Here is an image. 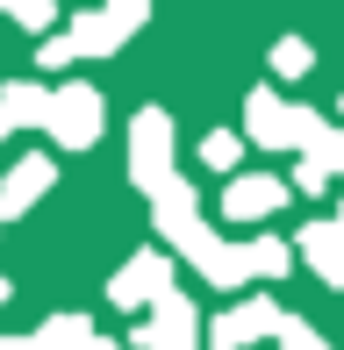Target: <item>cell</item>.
<instances>
[{
    "label": "cell",
    "mask_w": 344,
    "mask_h": 350,
    "mask_svg": "<svg viewBox=\"0 0 344 350\" xmlns=\"http://www.w3.org/2000/svg\"><path fill=\"white\" fill-rule=\"evenodd\" d=\"M172 250H180V258L194 265V272L208 279V286H230V293H237V286H251V265H244V243H223V236H215V229H208L201 215L186 221L180 236H172Z\"/></svg>",
    "instance_id": "cell-1"
},
{
    "label": "cell",
    "mask_w": 344,
    "mask_h": 350,
    "mask_svg": "<svg viewBox=\"0 0 344 350\" xmlns=\"http://www.w3.org/2000/svg\"><path fill=\"white\" fill-rule=\"evenodd\" d=\"M130 179L144 193H158L172 179V115L165 107H136V122H130Z\"/></svg>",
    "instance_id": "cell-2"
},
{
    "label": "cell",
    "mask_w": 344,
    "mask_h": 350,
    "mask_svg": "<svg viewBox=\"0 0 344 350\" xmlns=\"http://www.w3.org/2000/svg\"><path fill=\"white\" fill-rule=\"evenodd\" d=\"M165 293H172V250H136V258L108 279V300L130 308V314H151V300H165Z\"/></svg>",
    "instance_id": "cell-3"
},
{
    "label": "cell",
    "mask_w": 344,
    "mask_h": 350,
    "mask_svg": "<svg viewBox=\"0 0 344 350\" xmlns=\"http://www.w3.org/2000/svg\"><path fill=\"white\" fill-rule=\"evenodd\" d=\"M280 322H287V308L251 293V300H237V308H223L208 322V350H251L258 336H280Z\"/></svg>",
    "instance_id": "cell-4"
},
{
    "label": "cell",
    "mask_w": 344,
    "mask_h": 350,
    "mask_svg": "<svg viewBox=\"0 0 344 350\" xmlns=\"http://www.w3.org/2000/svg\"><path fill=\"white\" fill-rule=\"evenodd\" d=\"M65 150H86L93 136H101V93L86 86V79H72V86H58L51 93V122H43Z\"/></svg>",
    "instance_id": "cell-5"
},
{
    "label": "cell",
    "mask_w": 344,
    "mask_h": 350,
    "mask_svg": "<svg viewBox=\"0 0 344 350\" xmlns=\"http://www.w3.org/2000/svg\"><path fill=\"white\" fill-rule=\"evenodd\" d=\"M136 350H201V308L186 293L151 300V322L136 329Z\"/></svg>",
    "instance_id": "cell-6"
},
{
    "label": "cell",
    "mask_w": 344,
    "mask_h": 350,
    "mask_svg": "<svg viewBox=\"0 0 344 350\" xmlns=\"http://www.w3.org/2000/svg\"><path fill=\"white\" fill-rule=\"evenodd\" d=\"M287 208V179H265V172H230L223 186V215L230 221H265Z\"/></svg>",
    "instance_id": "cell-7"
},
{
    "label": "cell",
    "mask_w": 344,
    "mask_h": 350,
    "mask_svg": "<svg viewBox=\"0 0 344 350\" xmlns=\"http://www.w3.org/2000/svg\"><path fill=\"white\" fill-rule=\"evenodd\" d=\"M51 186H58V165H51V157H14V172L0 179V215H8V221L29 215Z\"/></svg>",
    "instance_id": "cell-8"
},
{
    "label": "cell",
    "mask_w": 344,
    "mask_h": 350,
    "mask_svg": "<svg viewBox=\"0 0 344 350\" xmlns=\"http://www.w3.org/2000/svg\"><path fill=\"white\" fill-rule=\"evenodd\" d=\"M65 36H72V43H79V57H115V51H122V43H130V36H136V29H130V22H122V14H115V8H86V14H72V29H65Z\"/></svg>",
    "instance_id": "cell-9"
},
{
    "label": "cell",
    "mask_w": 344,
    "mask_h": 350,
    "mask_svg": "<svg viewBox=\"0 0 344 350\" xmlns=\"http://www.w3.org/2000/svg\"><path fill=\"white\" fill-rule=\"evenodd\" d=\"M294 250L308 258V272L323 286H344V221H308V229L294 236Z\"/></svg>",
    "instance_id": "cell-10"
},
{
    "label": "cell",
    "mask_w": 344,
    "mask_h": 350,
    "mask_svg": "<svg viewBox=\"0 0 344 350\" xmlns=\"http://www.w3.org/2000/svg\"><path fill=\"white\" fill-rule=\"evenodd\" d=\"M287 115L294 107L280 100L273 86H251V100H244V136L265 143V150H287Z\"/></svg>",
    "instance_id": "cell-11"
},
{
    "label": "cell",
    "mask_w": 344,
    "mask_h": 350,
    "mask_svg": "<svg viewBox=\"0 0 344 350\" xmlns=\"http://www.w3.org/2000/svg\"><path fill=\"white\" fill-rule=\"evenodd\" d=\"M194 215H201V193H194L186 179H165L158 193H151V221H158V236H165V243H172V236H180Z\"/></svg>",
    "instance_id": "cell-12"
},
{
    "label": "cell",
    "mask_w": 344,
    "mask_h": 350,
    "mask_svg": "<svg viewBox=\"0 0 344 350\" xmlns=\"http://www.w3.org/2000/svg\"><path fill=\"white\" fill-rule=\"evenodd\" d=\"M0 115H8L14 129H43V122H51V93H43L36 79H14V86H0Z\"/></svg>",
    "instance_id": "cell-13"
},
{
    "label": "cell",
    "mask_w": 344,
    "mask_h": 350,
    "mask_svg": "<svg viewBox=\"0 0 344 350\" xmlns=\"http://www.w3.org/2000/svg\"><path fill=\"white\" fill-rule=\"evenodd\" d=\"M244 265H251V279H287L294 250L280 243V236H251V243H244Z\"/></svg>",
    "instance_id": "cell-14"
},
{
    "label": "cell",
    "mask_w": 344,
    "mask_h": 350,
    "mask_svg": "<svg viewBox=\"0 0 344 350\" xmlns=\"http://www.w3.org/2000/svg\"><path fill=\"white\" fill-rule=\"evenodd\" d=\"M86 336H93L86 314H51V322L36 329V343H43V350H86Z\"/></svg>",
    "instance_id": "cell-15"
},
{
    "label": "cell",
    "mask_w": 344,
    "mask_h": 350,
    "mask_svg": "<svg viewBox=\"0 0 344 350\" xmlns=\"http://www.w3.org/2000/svg\"><path fill=\"white\" fill-rule=\"evenodd\" d=\"M244 143H251V136H230V129L201 136V165H208V172H223V179H230V172H237V157H244Z\"/></svg>",
    "instance_id": "cell-16"
},
{
    "label": "cell",
    "mask_w": 344,
    "mask_h": 350,
    "mask_svg": "<svg viewBox=\"0 0 344 350\" xmlns=\"http://www.w3.org/2000/svg\"><path fill=\"white\" fill-rule=\"evenodd\" d=\"M273 72L280 79H308V72H316V51H308L302 36H280L273 43Z\"/></svg>",
    "instance_id": "cell-17"
},
{
    "label": "cell",
    "mask_w": 344,
    "mask_h": 350,
    "mask_svg": "<svg viewBox=\"0 0 344 350\" xmlns=\"http://www.w3.org/2000/svg\"><path fill=\"white\" fill-rule=\"evenodd\" d=\"M8 14L29 29V36H51V22H58V0H14Z\"/></svg>",
    "instance_id": "cell-18"
},
{
    "label": "cell",
    "mask_w": 344,
    "mask_h": 350,
    "mask_svg": "<svg viewBox=\"0 0 344 350\" xmlns=\"http://www.w3.org/2000/svg\"><path fill=\"white\" fill-rule=\"evenodd\" d=\"M72 57H79V43H72V36H43V43H36V65H43V72H65Z\"/></svg>",
    "instance_id": "cell-19"
},
{
    "label": "cell",
    "mask_w": 344,
    "mask_h": 350,
    "mask_svg": "<svg viewBox=\"0 0 344 350\" xmlns=\"http://www.w3.org/2000/svg\"><path fill=\"white\" fill-rule=\"evenodd\" d=\"M280 350H330V343H323L302 314H287V322H280Z\"/></svg>",
    "instance_id": "cell-20"
},
{
    "label": "cell",
    "mask_w": 344,
    "mask_h": 350,
    "mask_svg": "<svg viewBox=\"0 0 344 350\" xmlns=\"http://www.w3.org/2000/svg\"><path fill=\"white\" fill-rule=\"evenodd\" d=\"M294 179H302V193H323V186H330V172H323L316 157H302V172H294Z\"/></svg>",
    "instance_id": "cell-21"
},
{
    "label": "cell",
    "mask_w": 344,
    "mask_h": 350,
    "mask_svg": "<svg viewBox=\"0 0 344 350\" xmlns=\"http://www.w3.org/2000/svg\"><path fill=\"white\" fill-rule=\"evenodd\" d=\"M108 8H115V14H122V22H130V29H136V22H144V14H151V0H108Z\"/></svg>",
    "instance_id": "cell-22"
},
{
    "label": "cell",
    "mask_w": 344,
    "mask_h": 350,
    "mask_svg": "<svg viewBox=\"0 0 344 350\" xmlns=\"http://www.w3.org/2000/svg\"><path fill=\"white\" fill-rule=\"evenodd\" d=\"M0 350H43L36 336H0Z\"/></svg>",
    "instance_id": "cell-23"
},
{
    "label": "cell",
    "mask_w": 344,
    "mask_h": 350,
    "mask_svg": "<svg viewBox=\"0 0 344 350\" xmlns=\"http://www.w3.org/2000/svg\"><path fill=\"white\" fill-rule=\"evenodd\" d=\"M86 350H122V343H108V336H86Z\"/></svg>",
    "instance_id": "cell-24"
},
{
    "label": "cell",
    "mask_w": 344,
    "mask_h": 350,
    "mask_svg": "<svg viewBox=\"0 0 344 350\" xmlns=\"http://www.w3.org/2000/svg\"><path fill=\"white\" fill-rule=\"evenodd\" d=\"M8 293H14V286H8V272H0V308H8Z\"/></svg>",
    "instance_id": "cell-25"
},
{
    "label": "cell",
    "mask_w": 344,
    "mask_h": 350,
    "mask_svg": "<svg viewBox=\"0 0 344 350\" xmlns=\"http://www.w3.org/2000/svg\"><path fill=\"white\" fill-rule=\"evenodd\" d=\"M0 136H14V122H8V115H0Z\"/></svg>",
    "instance_id": "cell-26"
},
{
    "label": "cell",
    "mask_w": 344,
    "mask_h": 350,
    "mask_svg": "<svg viewBox=\"0 0 344 350\" xmlns=\"http://www.w3.org/2000/svg\"><path fill=\"white\" fill-rule=\"evenodd\" d=\"M8 8H14V0H0V14H8Z\"/></svg>",
    "instance_id": "cell-27"
},
{
    "label": "cell",
    "mask_w": 344,
    "mask_h": 350,
    "mask_svg": "<svg viewBox=\"0 0 344 350\" xmlns=\"http://www.w3.org/2000/svg\"><path fill=\"white\" fill-rule=\"evenodd\" d=\"M337 221H344V208H337Z\"/></svg>",
    "instance_id": "cell-28"
},
{
    "label": "cell",
    "mask_w": 344,
    "mask_h": 350,
    "mask_svg": "<svg viewBox=\"0 0 344 350\" xmlns=\"http://www.w3.org/2000/svg\"><path fill=\"white\" fill-rule=\"evenodd\" d=\"M0 221H8V215H0Z\"/></svg>",
    "instance_id": "cell-29"
}]
</instances>
